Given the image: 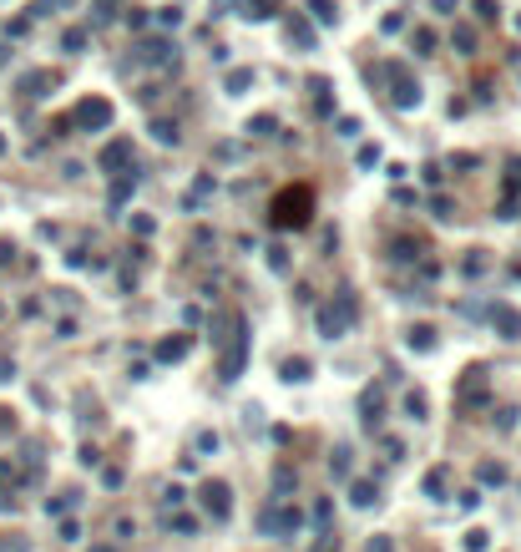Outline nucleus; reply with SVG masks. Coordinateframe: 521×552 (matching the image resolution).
Here are the masks:
<instances>
[{
  "label": "nucleus",
  "mask_w": 521,
  "mask_h": 552,
  "mask_svg": "<svg viewBox=\"0 0 521 552\" xmlns=\"http://www.w3.org/2000/svg\"><path fill=\"white\" fill-rule=\"evenodd\" d=\"M314 325H319L324 339H344V334H350V325H355V294H350V289H334L329 299L314 309Z\"/></svg>",
  "instance_id": "f257e3e1"
},
{
  "label": "nucleus",
  "mask_w": 521,
  "mask_h": 552,
  "mask_svg": "<svg viewBox=\"0 0 521 552\" xmlns=\"http://www.w3.org/2000/svg\"><path fill=\"white\" fill-rule=\"evenodd\" d=\"M112 101L106 97H81L76 107H71V117H66V127L71 132H101V127H112Z\"/></svg>",
  "instance_id": "f03ea898"
},
{
  "label": "nucleus",
  "mask_w": 521,
  "mask_h": 552,
  "mask_svg": "<svg viewBox=\"0 0 521 552\" xmlns=\"http://www.w3.org/2000/svg\"><path fill=\"white\" fill-rule=\"evenodd\" d=\"M299 527H304V517L294 512L289 502L264 507V517H258V532H264V537H273V542H294V537H299Z\"/></svg>",
  "instance_id": "7ed1b4c3"
},
{
  "label": "nucleus",
  "mask_w": 521,
  "mask_h": 552,
  "mask_svg": "<svg viewBox=\"0 0 521 552\" xmlns=\"http://www.w3.org/2000/svg\"><path fill=\"white\" fill-rule=\"evenodd\" d=\"M309 208H314V193H309V187H289V193H278L273 198V223L278 228H299L304 218H309Z\"/></svg>",
  "instance_id": "20e7f679"
},
{
  "label": "nucleus",
  "mask_w": 521,
  "mask_h": 552,
  "mask_svg": "<svg viewBox=\"0 0 521 552\" xmlns=\"http://www.w3.org/2000/svg\"><path fill=\"white\" fill-rule=\"evenodd\" d=\"M198 502H203V512H208L213 522H228V512H233L228 481H203V486H198Z\"/></svg>",
  "instance_id": "39448f33"
},
{
  "label": "nucleus",
  "mask_w": 521,
  "mask_h": 552,
  "mask_svg": "<svg viewBox=\"0 0 521 552\" xmlns=\"http://www.w3.org/2000/svg\"><path fill=\"white\" fill-rule=\"evenodd\" d=\"M390 97H395V107H405V112L420 107V81L410 76V66H390Z\"/></svg>",
  "instance_id": "423d86ee"
},
{
  "label": "nucleus",
  "mask_w": 521,
  "mask_h": 552,
  "mask_svg": "<svg viewBox=\"0 0 521 552\" xmlns=\"http://www.w3.org/2000/svg\"><path fill=\"white\" fill-rule=\"evenodd\" d=\"M101 173H117V178L132 173V142H127V137H112L101 147Z\"/></svg>",
  "instance_id": "0eeeda50"
},
{
  "label": "nucleus",
  "mask_w": 521,
  "mask_h": 552,
  "mask_svg": "<svg viewBox=\"0 0 521 552\" xmlns=\"http://www.w3.org/2000/svg\"><path fill=\"white\" fill-rule=\"evenodd\" d=\"M359 420H364V431H380V420H385V390L380 385L359 390Z\"/></svg>",
  "instance_id": "6e6552de"
},
{
  "label": "nucleus",
  "mask_w": 521,
  "mask_h": 552,
  "mask_svg": "<svg viewBox=\"0 0 521 552\" xmlns=\"http://www.w3.org/2000/svg\"><path fill=\"white\" fill-rule=\"evenodd\" d=\"M192 350V334H167L157 350H152V360H157V365H178V360Z\"/></svg>",
  "instance_id": "1a4fd4ad"
},
{
  "label": "nucleus",
  "mask_w": 521,
  "mask_h": 552,
  "mask_svg": "<svg viewBox=\"0 0 521 552\" xmlns=\"http://www.w3.org/2000/svg\"><path fill=\"white\" fill-rule=\"evenodd\" d=\"M284 36L294 41L299 51H314V26H309L304 15H284Z\"/></svg>",
  "instance_id": "9d476101"
},
{
  "label": "nucleus",
  "mask_w": 521,
  "mask_h": 552,
  "mask_svg": "<svg viewBox=\"0 0 521 552\" xmlns=\"http://www.w3.org/2000/svg\"><path fill=\"white\" fill-rule=\"evenodd\" d=\"M243 360H248V325L238 320V345H233V350H228V360H223V375L233 380L238 370H243Z\"/></svg>",
  "instance_id": "9b49d317"
},
{
  "label": "nucleus",
  "mask_w": 521,
  "mask_h": 552,
  "mask_svg": "<svg viewBox=\"0 0 521 552\" xmlns=\"http://www.w3.org/2000/svg\"><path fill=\"white\" fill-rule=\"evenodd\" d=\"M491 325L501 330V339H521V314L506 309V304H496V309H491Z\"/></svg>",
  "instance_id": "f8f14e48"
},
{
  "label": "nucleus",
  "mask_w": 521,
  "mask_h": 552,
  "mask_svg": "<svg viewBox=\"0 0 521 552\" xmlns=\"http://www.w3.org/2000/svg\"><path fill=\"white\" fill-rule=\"evenodd\" d=\"M142 61H152V66H167V61H172V41L167 36H152V41H142Z\"/></svg>",
  "instance_id": "ddd939ff"
},
{
  "label": "nucleus",
  "mask_w": 521,
  "mask_h": 552,
  "mask_svg": "<svg viewBox=\"0 0 521 552\" xmlns=\"http://www.w3.org/2000/svg\"><path fill=\"white\" fill-rule=\"evenodd\" d=\"M350 502H355V507H375V502H380V486H375L370 476L350 481Z\"/></svg>",
  "instance_id": "4468645a"
},
{
  "label": "nucleus",
  "mask_w": 521,
  "mask_h": 552,
  "mask_svg": "<svg viewBox=\"0 0 521 552\" xmlns=\"http://www.w3.org/2000/svg\"><path fill=\"white\" fill-rule=\"evenodd\" d=\"M390 259L395 264H420V239H395L390 243Z\"/></svg>",
  "instance_id": "2eb2a0df"
},
{
  "label": "nucleus",
  "mask_w": 521,
  "mask_h": 552,
  "mask_svg": "<svg viewBox=\"0 0 521 552\" xmlns=\"http://www.w3.org/2000/svg\"><path fill=\"white\" fill-rule=\"evenodd\" d=\"M450 46L461 51V56H476V51H481V41H476V26H455V31H450Z\"/></svg>",
  "instance_id": "dca6fc26"
},
{
  "label": "nucleus",
  "mask_w": 521,
  "mask_h": 552,
  "mask_svg": "<svg viewBox=\"0 0 521 552\" xmlns=\"http://www.w3.org/2000/svg\"><path fill=\"white\" fill-rule=\"evenodd\" d=\"M46 87H56L51 71H31L26 81H20V92H26V97H46Z\"/></svg>",
  "instance_id": "f3484780"
},
{
  "label": "nucleus",
  "mask_w": 521,
  "mask_h": 552,
  "mask_svg": "<svg viewBox=\"0 0 521 552\" xmlns=\"http://www.w3.org/2000/svg\"><path fill=\"white\" fill-rule=\"evenodd\" d=\"M309 15L319 20V26H339V6H334V0H309Z\"/></svg>",
  "instance_id": "a211bd4d"
},
{
  "label": "nucleus",
  "mask_w": 521,
  "mask_h": 552,
  "mask_svg": "<svg viewBox=\"0 0 521 552\" xmlns=\"http://www.w3.org/2000/svg\"><path fill=\"white\" fill-rule=\"evenodd\" d=\"M152 137H157L162 147H178L183 132H178V122H172V117H157V122H152Z\"/></svg>",
  "instance_id": "6ab92c4d"
},
{
  "label": "nucleus",
  "mask_w": 521,
  "mask_h": 552,
  "mask_svg": "<svg viewBox=\"0 0 521 552\" xmlns=\"http://www.w3.org/2000/svg\"><path fill=\"white\" fill-rule=\"evenodd\" d=\"M248 87H253V71H248V66H238V71H228V81H223V92H228V97H243Z\"/></svg>",
  "instance_id": "aec40b11"
},
{
  "label": "nucleus",
  "mask_w": 521,
  "mask_h": 552,
  "mask_svg": "<svg viewBox=\"0 0 521 552\" xmlns=\"http://www.w3.org/2000/svg\"><path fill=\"white\" fill-rule=\"evenodd\" d=\"M445 486H450V472H445V466H436V472L425 476V492H430V502H441V497H445Z\"/></svg>",
  "instance_id": "412c9836"
},
{
  "label": "nucleus",
  "mask_w": 521,
  "mask_h": 552,
  "mask_svg": "<svg viewBox=\"0 0 521 552\" xmlns=\"http://www.w3.org/2000/svg\"><path fill=\"white\" fill-rule=\"evenodd\" d=\"M410 350H436V330H430V325H415V330H410Z\"/></svg>",
  "instance_id": "4be33fe9"
},
{
  "label": "nucleus",
  "mask_w": 521,
  "mask_h": 552,
  "mask_svg": "<svg viewBox=\"0 0 521 552\" xmlns=\"http://www.w3.org/2000/svg\"><path fill=\"white\" fill-rule=\"evenodd\" d=\"M278 132V122L269 117V112H258V117H248V137H273Z\"/></svg>",
  "instance_id": "5701e85b"
},
{
  "label": "nucleus",
  "mask_w": 521,
  "mask_h": 552,
  "mask_svg": "<svg viewBox=\"0 0 521 552\" xmlns=\"http://www.w3.org/2000/svg\"><path fill=\"white\" fill-rule=\"evenodd\" d=\"M284 380H309V360H304V355H289V360H284Z\"/></svg>",
  "instance_id": "b1692460"
},
{
  "label": "nucleus",
  "mask_w": 521,
  "mask_h": 552,
  "mask_svg": "<svg viewBox=\"0 0 521 552\" xmlns=\"http://www.w3.org/2000/svg\"><path fill=\"white\" fill-rule=\"evenodd\" d=\"M314 112H319V117H329V112H334V97H329V81H319V87H314Z\"/></svg>",
  "instance_id": "393cba45"
},
{
  "label": "nucleus",
  "mask_w": 521,
  "mask_h": 552,
  "mask_svg": "<svg viewBox=\"0 0 521 552\" xmlns=\"http://www.w3.org/2000/svg\"><path fill=\"white\" fill-rule=\"evenodd\" d=\"M183 502H187V492H183V486H167V492H162V517H172Z\"/></svg>",
  "instance_id": "a878e982"
},
{
  "label": "nucleus",
  "mask_w": 521,
  "mask_h": 552,
  "mask_svg": "<svg viewBox=\"0 0 521 552\" xmlns=\"http://www.w3.org/2000/svg\"><path fill=\"white\" fill-rule=\"evenodd\" d=\"M61 51H71V56H76V51H86V31H81V26H71L66 36H61Z\"/></svg>",
  "instance_id": "bb28decb"
},
{
  "label": "nucleus",
  "mask_w": 521,
  "mask_h": 552,
  "mask_svg": "<svg viewBox=\"0 0 521 552\" xmlns=\"http://www.w3.org/2000/svg\"><path fill=\"white\" fill-rule=\"evenodd\" d=\"M481 481H486V486H501V481H506V466H501V461H486V466H481Z\"/></svg>",
  "instance_id": "cd10ccee"
},
{
  "label": "nucleus",
  "mask_w": 521,
  "mask_h": 552,
  "mask_svg": "<svg viewBox=\"0 0 521 552\" xmlns=\"http://www.w3.org/2000/svg\"><path fill=\"white\" fill-rule=\"evenodd\" d=\"M172 532H183V537H198V517H167Z\"/></svg>",
  "instance_id": "c85d7f7f"
},
{
  "label": "nucleus",
  "mask_w": 521,
  "mask_h": 552,
  "mask_svg": "<svg viewBox=\"0 0 521 552\" xmlns=\"http://www.w3.org/2000/svg\"><path fill=\"white\" fill-rule=\"evenodd\" d=\"M264 259H269V269H273V274H289V248H269Z\"/></svg>",
  "instance_id": "c756f323"
},
{
  "label": "nucleus",
  "mask_w": 521,
  "mask_h": 552,
  "mask_svg": "<svg viewBox=\"0 0 521 552\" xmlns=\"http://www.w3.org/2000/svg\"><path fill=\"white\" fill-rule=\"evenodd\" d=\"M243 15H248V20H269V15H273V0H248Z\"/></svg>",
  "instance_id": "7c9ffc66"
},
{
  "label": "nucleus",
  "mask_w": 521,
  "mask_h": 552,
  "mask_svg": "<svg viewBox=\"0 0 521 552\" xmlns=\"http://www.w3.org/2000/svg\"><path fill=\"white\" fill-rule=\"evenodd\" d=\"M405 416L425 420V395H420V390H410V395H405Z\"/></svg>",
  "instance_id": "2f4dec72"
},
{
  "label": "nucleus",
  "mask_w": 521,
  "mask_h": 552,
  "mask_svg": "<svg viewBox=\"0 0 521 552\" xmlns=\"http://www.w3.org/2000/svg\"><path fill=\"white\" fill-rule=\"evenodd\" d=\"M491 547V537L481 532V527H476V532H466V552H486Z\"/></svg>",
  "instance_id": "473e14b6"
},
{
  "label": "nucleus",
  "mask_w": 521,
  "mask_h": 552,
  "mask_svg": "<svg viewBox=\"0 0 521 552\" xmlns=\"http://www.w3.org/2000/svg\"><path fill=\"white\" fill-rule=\"evenodd\" d=\"M364 552H395V537H385V532H375L370 542H364Z\"/></svg>",
  "instance_id": "72a5a7b5"
},
{
  "label": "nucleus",
  "mask_w": 521,
  "mask_h": 552,
  "mask_svg": "<svg viewBox=\"0 0 521 552\" xmlns=\"http://www.w3.org/2000/svg\"><path fill=\"white\" fill-rule=\"evenodd\" d=\"M329 466H334V476H350V446H339Z\"/></svg>",
  "instance_id": "f704fd0d"
},
{
  "label": "nucleus",
  "mask_w": 521,
  "mask_h": 552,
  "mask_svg": "<svg viewBox=\"0 0 521 552\" xmlns=\"http://www.w3.org/2000/svg\"><path fill=\"white\" fill-rule=\"evenodd\" d=\"M410 46H415V56H430V46H436V36H430V31H415V41H410Z\"/></svg>",
  "instance_id": "c9c22d12"
},
{
  "label": "nucleus",
  "mask_w": 521,
  "mask_h": 552,
  "mask_svg": "<svg viewBox=\"0 0 521 552\" xmlns=\"http://www.w3.org/2000/svg\"><path fill=\"white\" fill-rule=\"evenodd\" d=\"M380 31H385V36H395V31H405V15H400V10H395V15H385V20H380Z\"/></svg>",
  "instance_id": "e433bc0d"
},
{
  "label": "nucleus",
  "mask_w": 521,
  "mask_h": 552,
  "mask_svg": "<svg viewBox=\"0 0 521 552\" xmlns=\"http://www.w3.org/2000/svg\"><path fill=\"white\" fill-rule=\"evenodd\" d=\"M157 20H162V26L172 31V26H178V20H183V10H178V6H162V10H157Z\"/></svg>",
  "instance_id": "4c0bfd02"
},
{
  "label": "nucleus",
  "mask_w": 521,
  "mask_h": 552,
  "mask_svg": "<svg viewBox=\"0 0 521 552\" xmlns=\"http://www.w3.org/2000/svg\"><path fill=\"white\" fill-rule=\"evenodd\" d=\"M152 228H157V223H152L147 213H137V218H132V233H137V239H147V233H152Z\"/></svg>",
  "instance_id": "58836bf2"
},
{
  "label": "nucleus",
  "mask_w": 521,
  "mask_h": 552,
  "mask_svg": "<svg viewBox=\"0 0 521 552\" xmlns=\"http://www.w3.org/2000/svg\"><path fill=\"white\" fill-rule=\"evenodd\" d=\"M476 15H481V20H496L501 10H496V0H476Z\"/></svg>",
  "instance_id": "ea45409f"
},
{
  "label": "nucleus",
  "mask_w": 521,
  "mask_h": 552,
  "mask_svg": "<svg viewBox=\"0 0 521 552\" xmlns=\"http://www.w3.org/2000/svg\"><path fill=\"white\" fill-rule=\"evenodd\" d=\"M466 274H471V279H476V274H486V253H471V259H466Z\"/></svg>",
  "instance_id": "a19ab883"
},
{
  "label": "nucleus",
  "mask_w": 521,
  "mask_h": 552,
  "mask_svg": "<svg viewBox=\"0 0 521 552\" xmlns=\"http://www.w3.org/2000/svg\"><path fill=\"white\" fill-rule=\"evenodd\" d=\"M273 486H278V492H289V486H294V472H289V466H278V476H273Z\"/></svg>",
  "instance_id": "79ce46f5"
},
{
  "label": "nucleus",
  "mask_w": 521,
  "mask_h": 552,
  "mask_svg": "<svg viewBox=\"0 0 521 552\" xmlns=\"http://www.w3.org/2000/svg\"><path fill=\"white\" fill-rule=\"evenodd\" d=\"M117 6H122V0H97V15H101V20H112V15H117Z\"/></svg>",
  "instance_id": "37998d69"
},
{
  "label": "nucleus",
  "mask_w": 521,
  "mask_h": 552,
  "mask_svg": "<svg viewBox=\"0 0 521 552\" xmlns=\"http://www.w3.org/2000/svg\"><path fill=\"white\" fill-rule=\"evenodd\" d=\"M10 481H15V472H10V461H0V492H10Z\"/></svg>",
  "instance_id": "c03bdc74"
},
{
  "label": "nucleus",
  "mask_w": 521,
  "mask_h": 552,
  "mask_svg": "<svg viewBox=\"0 0 521 552\" xmlns=\"http://www.w3.org/2000/svg\"><path fill=\"white\" fill-rule=\"evenodd\" d=\"M0 512H15V492H0Z\"/></svg>",
  "instance_id": "a18cd8bd"
},
{
  "label": "nucleus",
  "mask_w": 521,
  "mask_h": 552,
  "mask_svg": "<svg viewBox=\"0 0 521 552\" xmlns=\"http://www.w3.org/2000/svg\"><path fill=\"white\" fill-rule=\"evenodd\" d=\"M6 431H15V420H10V411H0V436Z\"/></svg>",
  "instance_id": "49530a36"
},
{
  "label": "nucleus",
  "mask_w": 521,
  "mask_h": 552,
  "mask_svg": "<svg viewBox=\"0 0 521 552\" xmlns=\"http://www.w3.org/2000/svg\"><path fill=\"white\" fill-rule=\"evenodd\" d=\"M516 178H521V162H511V183H516Z\"/></svg>",
  "instance_id": "de8ad7c7"
},
{
  "label": "nucleus",
  "mask_w": 521,
  "mask_h": 552,
  "mask_svg": "<svg viewBox=\"0 0 521 552\" xmlns=\"http://www.w3.org/2000/svg\"><path fill=\"white\" fill-rule=\"evenodd\" d=\"M92 552H117V547H106V542H101V547H92Z\"/></svg>",
  "instance_id": "09e8293b"
},
{
  "label": "nucleus",
  "mask_w": 521,
  "mask_h": 552,
  "mask_svg": "<svg viewBox=\"0 0 521 552\" xmlns=\"http://www.w3.org/2000/svg\"><path fill=\"white\" fill-rule=\"evenodd\" d=\"M0 66H6V46H0Z\"/></svg>",
  "instance_id": "8fccbe9b"
},
{
  "label": "nucleus",
  "mask_w": 521,
  "mask_h": 552,
  "mask_svg": "<svg viewBox=\"0 0 521 552\" xmlns=\"http://www.w3.org/2000/svg\"><path fill=\"white\" fill-rule=\"evenodd\" d=\"M56 6H76V0H56Z\"/></svg>",
  "instance_id": "3c124183"
},
{
  "label": "nucleus",
  "mask_w": 521,
  "mask_h": 552,
  "mask_svg": "<svg viewBox=\"0 0 521 552\" xmlns=\"http://www.w3.org/2000/svg\"><path fill=\"white\" fill-rule=\"evenodd\" d=\"M0 153H6V137H0Z\"/></svg>",
  "instance_id": "603ef678"
}]
</instances>
